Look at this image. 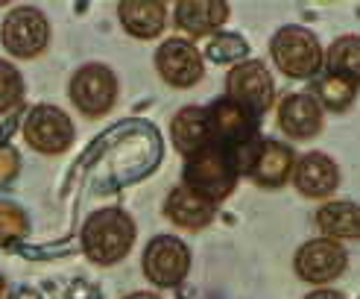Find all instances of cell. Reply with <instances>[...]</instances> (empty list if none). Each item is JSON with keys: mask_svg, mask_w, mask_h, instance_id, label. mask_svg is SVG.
Segmentation results:
<instances>
[{"mask_svg": "<svg viewBox=\"0 0 360 299\" xmlns=\"http://www.w3.org/2000/svg\"><path fill=\"white\" fill-rule=\"evenodd\" d=\"M135 235H138V229H135L132 215H126L117 205H109V208L94 211V215L85 220L79 243H82L85 258L91 264H97V267H112V264H120L129 255Z\"/></svg>", "mask_w": 360, "mask_h": 299, "instance_id": "6da1fadb", "label": "cell"}, {"mask_svg": "<svg viewBox=\"0 0 360 299\" xmlns=\"http://www.w3.org/2000/svg\"><path fill=\"white\" fill-rule=\"evenodd\" d=\"M185 185L196 193H202L211 203H223L238 185V167L231 150L211 144L191 155L185 162Z\"/></svg>", "mask_w": 360, "mask_h": 299, "instance_id": "7a4b0ae2", "label": "cell"}, {"mask_svg": "<svg viewBox=\"0 0 360 299\" xmlns=\"http://www.w3.org/2000/svg\"><path fill=\"white\" fill-rule=\"evenodd\" d=\"M269 56L290 79H311L322 68V47L304 27H281L269 42Z\"/></svg>", "mask_w": 360, "mask_h": 299, "instance_id": "3957f363", "label": "cell"}, {"mask_svg": "<svg viewBox=\"0 0 360 299\" xmlns=\"http://www.w3.org/2000/svg\"><path fill=\"white\" fill-rule=\"evenodd\" d=\"M0 44L12 59H39L50 44V21L41 9L18 6L0 24Z\"/></svg>", "mask_w": 360, "mask_h": 299, "instance_id": "277c9868", "label": "cell"}, {"mask_svg": "<svg viewBox=\"0 0 360 299\" xmlns=\"http://www.w3.org/2000/svg\"><path fill=\"white\" fill-rule=\"evenodd\" d=\"M68 97L85 117H103L117 103V77L112 74L109 65L88 62L70 77Z\"/></svg>", "mask_w": 360, "mask_h": 299, "instance_id": "5b68a950", "label": "cell"}, {"mask_svg": "<svg viewBox=\"0 0 360 299\" xmlns=\"http://www.w3.org/2000/svg\"><path fill=\"white\" fill-rule=\"evenodd\" d=\"M74 120L68 112H62L59 106H32L24 117V141L41 155H62L74 147Z\"/></svg>", "mask_w": 360, "mask_h": 299, "instance_id": "8992f818", "label": "cell"}, {"mask_svg": "<svg viewBox=\"0 0 360 299\" xmlns=\"http://www.w3.org/2000/svg\"><path fill=\"white\" fill-rule=\"evenodd\" d=\"M141 267L155 288H176L191 273V250L185 241L173 235H158L143 250Z\"/></svg>", "mask_w": 360, "mask_h": 299, "instance_id": "52a82bcc", "label": "cell"}, {"mask_svg": "<svg viewBox=\"0 0 360 299\" xmlns=\"http://www.w3.org/2000/svg\"><path fill=\"white\" fill-rule=\"evenodd\" d=\"M226 97L246 106L249 112L264 115L266 109H273V100H276L273 74H269L266 65L258 59L240 62L231 68L226 77Z\"/></svg>", "mask_w": 360, "mask_h": 299, "instance_id": "ba28073f", "label": "cell"}, {"mask_svg": "<svg viewBox=\"0 0 360 299\" xmlns=\"http://www.w3.org/2000/svg\"><path fill=\"white\" fill-rule=\"evenodd\" d=\"M349 267L346 250L331 238H316L299 246V253L293 258V270L302 281L311 285H328V281L340 279Z\"/></svg>", "mask_w": 360, "mask_h": 299, "instance_id": "9c48e42d", "label": "cell"}, {"mask_svg": "<svg viewBox=\"0 0 360 299\" xmlns=\"http://www.w3.org/2000/svg\"><path fill=\"white\" fill-rule=\"evenodd\" d=\"M155 70L170 88H193L202 79V53L188 39H167L155 50Z\"/></svg>", "mask_w": 360, "mask_h": 299, "instance_id": "30bf717a", "label": "cell"}, {"mask_svg": "<svg viewBox=\"0 0 360 299\" xmlns=\"http://www.w3.org/2000/svg\"><path fill=\"white\" fill-rule=\"evenodd\" d=\"M208 120H211L214 144H220L226 150H238V147L258 138V115L249 112L246 106L229 100V97H223L211 106Z\"/></svg>", "mask_w": 360, "mask_h": 299, "instance_id": "8fae6325", "label": "cell"}, {"mask_svg": "<svg viewBox=\"0 0 360 299\" xmlns=\"http://www.w3.org/2000/svg\"><path fill=\"white\" fill-rule=\"evenodd\" d=\"M293 185L308 200H328L340 185V167L326 153H304L293 167Z\"/></svg>", "mask_w": 360, "mask_h": 299, "instance_id": "7c38bea8", "label": "cell"}, {"mask_svg": "<svg viewBox=\"0 0 360 299\" xmlns=\"http://www.w3.org/2000/svg\"><path fill=\"white\" fill-rule=\"evenodd\" d=\"M296 153L281 141H261L255 162L249 167V179H255L261 188H281L293 176Z\"/></svg>", "mask_w": 360, "mask_h": 299, "instance_id": "4fadbf2b", "label": "cell"}, {"mask_svg": "<svg viewBox=\"0 0 360 299\" xmlns=\"http://www.w3.org/2000/svg\"><path fill=\"white\" fill-rule=\"evenodd\" d=\"M278 127L296 141L314 138L322 129V106L314 94H290L278 106Z\"/></svg>", "mask_w": 360, "mask_h": 299, "instance_id": "5bb4252c", "label": "cell"}, {"mask_svg": "<svg viewBox=\"0 0 360 299\" xmlns=\"http://www.w3.org/2000/svg\"><path fill=\"white\" fill-rule=\"evenodd\" d=\"M170 135H173V147L188 158L211 147L214 135H211L208 109H202V106H185V109H179L170 123Z\"/></svg>", "mask_w": 360, "mask_h": 299, "instance_id": "9a60e30c", "label": "cell"}, {"mask_svg": "<svg viewBox=\"0 0 360 299\" xmlns=\"http://www.w3.org/2000/svg\"><path fill=\"white\" fill-rule=\"evenodd\" d=\"M165 215H167V220L173 226L200 232V229H205L214 217H217V203H211V200L202 197V193H196L188 185H182V188H176L167 197Z\"/></svg>", "mask_w": 360, "mask_h": 299, "instance_id": "2e32d148", "label": "cell"}, {"mask_svg": "<svg viewBox=\"0 0 360 299\" xmlns=\"http://www.w3.org/2000/svg\"><path fill=\"white\" fill-rule=\"evenodd\" d=\"M229 21V4L223 0H182L176 4V24L193 39L217 35V30Z\"/></svg>", "mask_w": 360, "mask_h": 299, "instance_id": "e0dca14e", "label": "cell"}, {"mask_svg": "<svg viewBox=\"0 0 360 299\" xmlns=\"http://www.w3.org/2000/svg\"><path fill=\"white\" fill-rule=\"evenodd\" d=\"M117 15L123 30L141 42L158 39L167 24V6L158 4V0H126V4L117 6Z\"/></svg>", "mask_w": 360, "mask_h": 299, "instance_id": "ac0fdd59", "label": "cell"}, {"mask_svg": "<svg viewBox=\"0 0 360 299\" xmlns=\"http://www.w3.org/2000/svg\"><path fill=\"white\" fill-rule=\"evenodd\" d=\"M316 226L331 241H360V205L326 203L316 211Z\"/></svg>", "mask_w": 360, "mask_h": 299, "instance_id": "d6986e66", "label": "cell"}, {"mask_svg": "<svg viewBox=\"0 0 360 299\" xmlns=\"http://www.w3.org/2000/svg\"><path fill=\"white\" fill-rule=\"evenodd\" d=\"M322 65L328 68L331 77H343L360 85V35H343L337 39L328 53L322 56Z\"/></svg>", "mask_w": 360, "mask_h": 299, "instance_id": "ffe728a7", "label": "cell"}, {"mask_svg": "<svg viewBox=\"0 0 360 299\" xmlns=\"http://www.w3.org/2000/svg\"><path fill=\"white\" fill-rule=\"evenodd\" d=\"M357 97V85L352 79H343V77H322L316 82V103L326 106L331 112H346L349 106L354 103Z\"/></svg>", "mask_w": 360, "mask_h": 299, "instance_id": "44dd1931", "label": "cell"}, {"mask_svg": "<svg viewBox=\"0 0 360 299\" xmlns=\"http://www.w3.org/2000/svg\"><path fill=\"white\" fill-rule=\"evenodd\" d=\"M24 103V77L12 62L0 59V115L15 112Z\"/></svg>", "mask_w": 360, "mask_h": 299, "instance_id": "7402d4cb", "label": "cell"}, {"mask_svg": "<svg viewBox=\"0 0 360 299\" xmlns=\"http://www.w3.org/2000/svg\"><path fill=\"white\" fill-rule=\"evenodd\" d=\"M27 232H30L27 211L18 203L0 200V246H9L15 241H21Z\"/></svg>", "mask_w": 360, "mask_h": 299, "instance_id": "603a6c76", "label": "cell"}, {"mask_svg": "<svg viewBox=\"0 0 360 299\" xmlns=\"http://www.w3.org/2000/svg\"><path fill=\"white\" fill-rule=\"evenodd\" d=\"M249 53V44L240 39V35H214L205 47V56L217 65H229V62H240Z\"/></svg>", "mask_w": 360, "mask_h": 299, "instance_id": "cb8c5ba5", "label": "cell"}, {"mask_svg": "<svg viewBox=\"0 0 360 299\" xmlns=\"http://www.w3.org/2000/svg\"><path fill=\"white\" fill-rule=\"evenodd\" d=\"M18 173H21V155L12 144L0 141V188H6Z\"/></svg>", "mask_w": 360, "mask_h": 299, "instance_id": "d4e9b609", "label": "cell"}, {"mask_svg": "<svg viewBox=\"0 0 360 299\" xmlns=\"http://www.w3.org/2000/svg\"><path fill=\"white\" fill-rule=\"evenodd\" d=\"M304 299H346L340 291H331V288H322V291H314V293H308Z\"/></svg>", "mask_w": 360, "mask_h": 299, "instance_id": "484cf974", "label": "cell"}, {"mask_svg": "<svg viewBox=\"0 0 360 299\" xmlns=\"http://www.w3.org/2000/svg\"><path fill=\"white\" fill-rule=\"evenodd\" d=\"M123 299H161V296H158V293H153V291H135V293L123 296Z\"/></svg>", "mask_w": 360, "mask_h": 299, "instance_id": "4316f807", "label": "cell"}, {"mask_svg": "<svg viewBox=\"0 0 360 299\" xmlns=\"http://www.w3.org/2000/svg\"><path fill=\"white\" fill-rule=\"evenodd\" d=\"M0 299H9V281L4 273H0Z\"/></svg>", "mask_w": 360, "mask_h": 299, "instance_id": "83f0119b", "label": "cell"}]
</instances>
